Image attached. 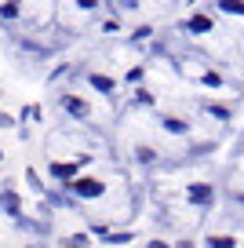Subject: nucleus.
<instances>
[{"mask_svg":"<svg viewBox=\"0 0 244 248\" xmlns=\"http://www.w3.org/2000/svg\"><path fill=\"white\" fill-rule=\"evenodd\" d=\"M73 190H76L80 197H99L102 190H106V186H102V183H95V179H76V183H73Z\"/></svg>","mask_w":244,"mask_h":248,"instance_id":"nucleus-1","label":"nucleus"},{"mask_svg":"<svg viewBox=\"0 0 244 248\" xmlns=\"http://www.w3.org/2000/svg\"><path fill=\"white\" fill-rule=\"evenodd\" d=\"M0 208L8 212V216H18V212H22V197H18L15 190H4V194H0Z\"/></svg>","mask_w":244,"mask_h":248,"instance_id":"nucleus-2","label":"nucleus"},{"mask_svg":"<svg viewBox=\"0 0 244 248\" xmlns=\"http://www.w3.org/2000/svg\"><path fill=\"white\" fill-rule=\"evenodd\" d=\"M160 128H164V132H171V135H186V132H190V124L179 121V117H164V121H160Z\"/></svg>","mask_w":244,"mask_h":248,"instance_id":"nucleus-3","label":"nucleus"},{"mask_svg":"<svg viewBox=\"0 0 244 248\" xmlns=\"http://www.w3.org/2000/svg\"><path fill=\"white\" fill-rule=\"evenodd\" d=\"M62 106H66V109H69L73 117H88V102L73 99V95H66V99H62Z\"/></svg>","mask_w":244,"mask_h":248,"instance_id":"nucleus-4","label":"nucleus"},{"mask_svg":"<svg viewBox=\"0 0 244 248\" xmlns=\"http://www.w3.org/2000/svg\"><path fill=\"white\" fill-rule=\"evenodd\" d=\"M88 80H92V88H95V92H113V80H109V77H102V73H92Z\"/></svg>","mask_w":244,"mask_h":248,"instance_id":"nucleus-5","label":"nucleus"},{"mask_svg":"<svg viewBox=\"0 0 244 248\" xmlns=\"http://www.w3.org/2000/svg\"><path fill=\"white\" fill-rule=\"evenodd\" d=\"M190 201L208 204V201H212V190H208V186H190Z\"/></svg>","mask_w":244,"mask_h":248,"instance_id":"nucleus-6","label":"nucleus"},{"mask_svg":"<svg viewBox=\"0 0 244 248\" xmlns=\"http://www.w3.org/2000/svg\"><path fill=\"white\" fill-rule=\"evenodd\" d=\"M190 30H193V33H208V30H212V18L193 15V18H190Z\"/></svg>","mask_w":244,"mask_h":248,"instance_id":"nucleus-7","label":"nucleus"},{"mask_svg":"<svg viewBox=\"0 0 244 248\" xmlns=\"http://www.w3.org/2000/svg\"><path fill=\"white\" fill-rule=\"evenodd\" d=\"M208 245H212V248H233L237 241H233V237H226V233H215V237H208Z\"/></svg>","mask_w":244,"mask_h":248,"instance_id":"nucleus-8","label":"nucleus"},{"mask_svg":"<svg viewBox=\"0 0 244 248\" xmlns=\"http://www.w3.org/2000/svg\"><path fill=\"white\" fill-rule=\"evenodd\" d=\"M51 171H55V175H59V179H73V164H51Z\"/></svg>","mask_w":244,"mask_h":248,"instance_id":"nucleus-9","label":"nucleus"},{"mask_svg":"<svg viewBox=\"0 0 244 248\" xmlns=\"http://www.w3.org/2000/svg\"><path fill=\"white\" fill-rule=\"evenodd\" d=\"M204 109H208L212 117H219V121H229V109H226V106H215V102H208Z\"/></svg>","mask_w":244,"mask_h":248,"instance_id":"nucleus-10","label":"nucleus"},{"mask_svg":"<svg viewBox=\"0 0 244 248\" xmlns=\"http://www.w3.org/2000/svg\"><path fill=\"white\" fill-rule=\"evenodd\" d=\"M219 8L229 11V15H241V0H219Z\"/></svg>","mask_w":244,"mask_h":248,"instance_id":"nucleus-11","label":"nucleus"},{"mask_svg":"<svg viewBox=\"0 0 244 248\" xmlns=\"http://www.w3.org/2000/svg\"><path fill=\"white\" fill-rule=\"evenodd\" d=\"M0 15H4V18H15L18 15V4H15V0H8V4L0 8Z\"/></svg>","mask_w":244,"mask_h":248,"instance_id":"nucleus-12","label":"nucleus"},{"mask_svg":"<svg viewBox=\"0 0 244 248\" xmlns=\"http://www.w3.org/2000/svg\"><path fill=\"white\" fill-rule=\"evenodd\" d=\"M135 157H138V164H153V150H135Z\"/></svg>","mask_w":244,"mask_h":248,"instance_id":"nucleus-13","label":"nucleus"},{"mask_svg":"<svg viewBox=\"0 0 244 248\" xmlns=\"http://www.w3.org/2000/svg\"><path fill=\"white\" fill-rule=\"evenodd\" d=\"M88 245V233H73V237H69V248H84Z\"/></svg>","mask_w":244,"mask_h":248,"instance_id":"nucleus-14","label":"nucleus"},{"mask_svg":"<svg viewBox=\"0 0 244 248\" xmlns=\"http://www.w3.org/2000/svg\"><path fill=\"white\" fill-rule=\"evenodd\" d=\"M131 233H109V245H128Z\"/></svg>","mask_w":244,"mask_h":248,"instance_id":"nucleus-15","label":"nucleus"},{"mask_svg":"<svg viewBox=\"0 0 244 248\" xmlns=\"http://www.w3.org/2000/svg\"><path fill=\"white\" fill-rule=\"evenodd\" d=\"M204 84H208V88H219V84H222V80H219V77H215V73H204Z\"/></svg>","mask_w":244,"mask_h":248,"instance_id":"nucleus-16","label":"nucleus"},{"mask_svg":"<svg viewBox=\"0 0 244 248\" xmlns=\"http://www.w3.org/2000/svg\"><path fill=\"white\" fill-rule=\"evenodd\" d=\"M11 124H15V121H11L8 113H0V128H11Z\"/></svg>","mask_w":244,"mask_h":248,"instance_id":"nucleus-17","label":"nucleus"},{"mask_svg":"<svg viewBox=\"0 0 244 248\" xmlns=\"http://www.w3.org/2000/svg\"><path fill=\"white\" fill-rule=\"evenodd\" d=\"M150 248H171V245H164V241H150Z\"/></svg>","mask_w":244,"mask_h":248,"instance_id":"nucleus-18","label":"nucleus"},{"mask_svg":"<svg viewBox=\"0 0 244 248\" xmlns=\"http://www.w3.org/2000/svg\"><path fill=\"white\" fill-rule=\"evenodd\" d=\"M175 248H193V241H179V245Z\"/></svg>","mask_w":244,"mask_h":248,"instance_id":"nucleus-19","label":"nucleus"}]
</instances>
